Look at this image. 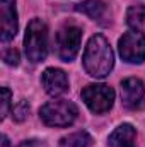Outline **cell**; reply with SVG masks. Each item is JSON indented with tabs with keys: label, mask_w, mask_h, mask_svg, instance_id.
I'll return each instance as SVG.
<instances>
[{
	"label": "cell",
	"mask_w": 145,
	"mask_h": 147,
	"mask_svg": "<svg viewBox=\"0 0 145 147\" xmlns=\"http://www.w3.org/2000/svg\"><path fill=\"white\" fill-rule=\"evenodd\" d=\"M84 69L91 77L96 79H104L114 67V53L109 46L108 39L103 34H94L89 39L85 50H84V58H82Z\"/></svg>",
	"instance_id": "cell-1"
},
{
	"label": "cell",
	"mask_w": 145,
	"mask_h": 147,
	"mask_svg": "<svg viewBox=\"0 0 145 147\" xmlns=\"http://www.w3.org/2000/svg\"><path fill=\"white\" fill-rule=\"evenodd\" d=\"M24 51L28 60H31L33 63L43 62L48 55V28L38 17L28 24L24 36Z\"/></svg>",
	"instance_id": "cell-2"
},
{
	"label": "cell",
	"mask_w": 145,
	"mask_h": 147,
	"mask_svg": "<svg viewBox=\"0 0 145 147\" xmlns=\"http://www.w3.org/2000/svg\"><path fill=\"white\" fill-rule=\"evenodd\" d=\"M79 116V108L73 105L72 101L67 99H56L50 101L39 110V118L44 125L48 127H68Z\"/></svg>",
	"instance_id": "cell-3"
},
{
	"label": "cell",
	"mask_w": 145,
	"mask_h": 147,
	"mask_svg": "<svg viewBox=\"0 0 145 147\" xmlns=\"http://www.w3.org/2000/svg\"><path fill=\"white\" fill-rule=\"evenodd\" d=\"M80 96L85 106L96 115L109 111L114 103V91L106 84H89L82 89Z\"/></svg>",
	"instance_id": "cell-4"
},
{
	"label": "cell",
	"mask_w": 145,
	"mask_h": 147,
	"mask_svg": "<svg viewBox=\"0 0 145 147\" xmlns=\"http://www.w3.org/2000/svg\"><path fill=\"white\" fill-rule=\"evenodd\" d=\"M80 39H82V31L80 28L67 24L63 26L55 38V50L60 60L63 62H72L79 53L80 48Z\"/></svg>",
	"instance_id": "cell-5"
},
{
	"label": "cell",
	"mask_w": 145,
	"mask_h": 147,
	"mask_svg": "<svg viewBox=\"0 0 145 147\" xmlns=\"http://www.w3.org/2000/svg\"><path fill=\"white\" fill-rule=\"evenodd\" d=\"M119 55L128 63H142L145 60V34L142 31H128L118 41Z\"/></svg>",
	"instance_id": "cell-6"
},
{
	"label": "cell",
	"mask_w": 145,
	"mask_h": 147,
	"mask_svg": "<svg viewBox=\"0 0 145 147\" xmlns=\"http://www.w3.org/2000/svg\"><path fill=\"white\" fill-rule=\"evenodd\" d=\"M145 99V86L137 77H128L121 82V101L126 108L135 110Z\"/></svg>",
	"instance_id": "cell-7"
},
{
	"label": "cell",
	"mask_w": 145,
	"mask_h": 147,
	"mask_svg": "<svg viewBox=\"0 0 145 147\" xmlns=\"http://www.w3.org/2000/svg\"><path fill=\"white\" fill-rule=\"evenodd\" d=\"M0 12H2V41L7 43L14 39L17 34L19 24H17V9L15 0H0Z\"/></svg>",
	"instance_id": "cell-8"
},
{
	"label": "cell",
	"mask_w": 145,
	"mask_h": 147,
	"mask_svg": "<svg viewBox=\"0 0 145 147\" xmlns=\"http://www.w3.org/2000/svg\"><path fill=\"white\" fill-rule=\"evenodd\" d=\"M41 84L50 96H62L68 89V77L60 69H46L41 75Z\"/></svg>",
	"instance_id": "cell-9"
},
{
	"label": "cell",
	"mask_w": 145,
	"mask_h": 147,
	"mask_svg": "<svg viewBox=\"0 0 145 147\" xmlns=\"http://www.w3.org/2000/svg\"><path fill=\"white\" fill-rule=\"evenodd\" d=\"M109 147H137V130L130 123H123L109 135Z\"/></svg>",
	"instance_id": "cell-10"
},
{
	"label": "cell",
	"mask_w": 145,
	"mask_h": 147,
	"mask_svg": "<svg viewBox=\"0 0 145 147\" xmlns=\"http://www.w3.org/2000/svg\"><path fill=\"white\" fill-rule=\"evenodd\" d=\"M75 9H77L79 12L85 14L87 17L94 19V21H103V19L106 17V14H108V7H106V3L101 2V0H84V2H80Z\"/></svg>",
	"instance_id": "cell-11"
},
{
	"label": "cell",
	"mask_w": 145,
	"mask_h": 147,
	"mask_svg": "<svg viewBox=\"0 0 145 147\" xmlns=\"http://www.w3.org/2000/svg\"><path fill=\"white\" fill-rule=\"evenodd\" d=\"M92 142H94L92 137L85 130H80V132H73L70 135L60 139L58 147H91Z\"/></svg>",
	"instance_id": "cell-12"
},
{
	"label": "cell",
	"mask_w": 145,
	"mask_h": 147,
	"mask_svg": "<svg viewBox=\"0 0 145 147\" xmlns=\"http://www.w3.org/2000/svg\"><path fill=\"white\" fill-rule=\"evenodd\" d=\"M126 22L133 31H142L145 22V5H132L126 12Z\"/></svg>",
	"instance_id": "cell-13"
},
{
	"label": "cell",
	"mask_w": 145,
	"mask_h": 147,
	"mask_svg": "<svg viewBox=\"0 0 145 147\" xmlns=\"http://www.w3.org/2000/svg\"><path fill=\"white\" fill-rule=\"evenodd\" d=\"M29 103L26 101V99H21L14 108H12V116H14V120L15 121H24L26 118H28V115H29Z\"/></svg>",
	"instance_id": "cell-14"
},
{
	"label": "cell",
	"mask_w": 145,
	"mask_h": 147,
	"mask_svg": "<svg viewBox=\"0 0 145 147\" xmlns=\"http://www.w3.org/2000/svg\"><path fill=\"white\" fill-rule=\"evenodd\" d=\"M12 92L9 87H2V111H0V120H5L9 111H10V106H12Z\"/></svg>",
	"instance_id": "cell-15"
},
{
	"label": "cell",
	"mask_w": 145,
	"mask_h": 147,
	"mask_svg": "<svg viewBox=\"0 0 145 147\" xmlns=\"http://www.w3.org/2000/svg\"><path fill=\"white\" fill-rule=\"evenodd\" d=\"M3 60H5L7 65H19V51L14 50V48L7 50L3 53Z\"/></svg>",
	"instance_id": "cell-16"
},
{
	"label": "cell",
	"mask_w": 145,
	"mask_h": 147,
	"mask_svg": "<svg viewBox=\"0 0 145 147\" xmlns=\"http://www.w3.org/2000/svg\"><path fill=\"white\" fill-rule=\"evenodd\" d=\"M17 147H36V144H34V140H24V142H21Z\"/></svg>",
	"instance_id": "cell-17"
},
{
	"label": "cell",
	"mask_w": 145,
	"mask_h": 147,
	"mask_svg": "<svg viewBox=\"0 0 145 147\" xmlns=\"http://www.w3.org/2000/svg\"><path fill=\"white\" fill-rule=\"evenodd\" d=\"M2 147H10V140H9V137L5 134L2 135Z\"/></svg>",
	"instance_id": "cell-18"
}]
</instances>
